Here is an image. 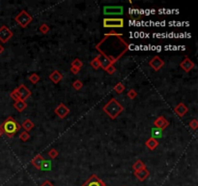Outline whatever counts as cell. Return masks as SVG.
Here are the masks:
<instances>
[{
	"instance_id": "6da1fadb",
	"label": "cell",
	"mask_w": 198,
	"mask_h": 186,
	"mask_svg": "<svg viewBox=\"0 0 198 186\" xmlns=\"http://www.w3.org/2000/svg\"><path fill=\"white\" fill-rule=\"evenodd\" d=\"M129 48L123 35L116 31L106 33L104 39L96 45V49L100 54L107 58L113 65L129 51Z\"/></svg>"
},
{
	"instance_id": "7a4b0ae2",
	"label": "cell",
	"mask_w": 198,
	"mask_h": 186,
	"mask_svg": "<svg viewBox=\"0 0 198 186\" xmlns=\"http://www.w3.org/2000/svg\"><path fill=\"white\" fill-rule=\"evenodd\" d=\"M0 127L3 131V134L9 138H13L19 131L21 126L13 116H8L3 121L2 124H0Z\"/></svg>"
},
{
	"instance_id": "3957f363",
	"label": "cell",
	"mask_w": 198,
	"mask_h": 186,
	"mask_svg": "<svg viewBox=\"0 0 198 186\" xmlns=\"http://www.w3.org/2000/svg\"><path fill=\"white\" fill-rule=\"evenodd\" d=\"M124 107L117 101L116 98H112L102 107V111H104L107 116L111 119H116L117 116L124 111Z\"/></svg>"
},
{
	"instance_id": "277c9868",
	"label": "cell",
	"mask_w": 198,
	"mask_h": 186,
	"mask_svg": "<svg viewBox=\"0 0 198 186\" xmlns=\"http://www.w3.org/2000/svg\"><path fill=\"white\" fill-rule=\"evenodd\" d=\"M14 20H16V23L20 27L25 28V27L28 26L29 23H32L33 17L29 13H27L25 10H23V11H20V13L19 14L18 16H16V18H14Z\"/></svg>"
},
{
	"instance_id": "5b68a950",
	"label": "cell",
	"mask_w": 198,
	"mask_h": 186,
	"mask_svg": "<svg viewBox=\"0 0 198 186\" xmlns=\"http://www.w3.org/2000/svg\"><path fill=\"white\" fill-rule=\"evenodd\" d=\"M102 25L105 28H122L125 25V21L122 18H105L102 20Z\"/></svg>"
},
{
	"instance_id": "8992f818",
	"label": "cell",
	"mask_w": 198,
	"mask_h": 186,
	"mask_svg": "<svg viewBox=\"0 0 198 186\" xmlns=\"http://www.w3.org/2000/svg\"><path fill=\"white\" fill-rule=\"evenodd\" d=\"M104 14L105 16H121L124 14L123 6H105Z\"/></svg>"
},
{
	"instance_id": "52a82bcc",
	"label": "cell",
	"mask_w": 198,
	"mask_h": 186,
	"mask_svg": "<svg viewBox=\"0 0 198 186\" xmlns=\"http://www.w3.org/2000/svg\"><path fill=\"white\" fill-rule=\"evenodd\" d=\"M13 31L10 29L8 26L2 25L0 27V42L5 44V43L9 42V40L13 37Z\"/></svg>"
},
{
	"instance_id": "ba28073f",
	"label": "cell",
	"mask_w": 198,
	"mask_h": 186,
	"mask_svg": "<svg viewBox=\"0 0 198 186\" xmlns=\"http://www.w3.org/2000/svg\"><path fill=\"white\" fill-rule=\"evenodd\" d=\"M81 186H107L97 175H92Z\"/></svg>"
},
{
	"instance_id": "9c48e42d",
	"label": "cell",
	"mask_w": 198,
	"mask_h": 186,
	"mask_svg": "<svg viewBox=\"0 0 198 186\" xmlns=\"http://www.w3.org/2000/svg\"><path fill=\"white\" fill-rule=\"evenodd\" d=\"M149 65H150V67H152V69L154 71H156V72H157V71L160 70L161 68L164 66V61L161 59L159 56L156 55L150 60Z\"/></svg>"
},
{
	"instance_id": "30bf717a",
	"label": "cell",
	"mask_w": 198,
	"mask_h": 186,
	"mask_svg": "<svg viewBox=\"0 0 198 186\" xmlns=\"http://www.w3.org/2000/svg\"><path fill=\"white\" fill-rule=\"evenodd\" d=\"M54 112L59 118L64 119L70 113V109L68 107H66L63 103H61L56 107V109L54 110Z\"/></svg>"
},
{
	"instance_id": "8fae6325",
	"label": "cell",
	"mask_w": 198,
	"mask_h": 186,
	"mask_svg": "<svg viewBox=\"0 0 198 186\" xmlns=\"http://www.w3.org/2000/svg\"><path fill=\"white\" fill-rule=\"evenodd\" d=\"M180 67L184 70L186 73H188L195 67V64L192 59L189 58V57L186 56L185 59L180 63Z\"/></svg>"
},
{
	"instance_id": "7c38bea8",
	"label": "cell",
	"mask_w": 198,
	"mask_h": 186,
	"mask_svg": "<svg viewBox=\"0 0 198 186\" xmlns=\"http://www.w3.org/2000/svg\"><path fill=\"white\" fill-rule=\"evenodd\" d=\"M17 90H18V93L19 95L20 100H24V101H25L28 97H30L32 95L31 90H29L24 84H20L19 87L17 88Z\"/></svg>"
},
{
	"instance_id": "4fadbf2b",
	"label": "cell",
	"mask_w": 198,
	"mask_h": 186,
	"mask_svg": "<svg viewBox=\"0 0 198 186\" xmlns=\"http://www.w3.org/2000/svg\"><path fill=\"white\" fill-rule=\"evenodd\" d=\"M168 125H169V122L164 116H159L154 120V126H155V128H158V129L164 130Z\"/></svg>"
},
{
	"instance_id": "5bb4252c",
	"label": "cell",
	"mask_w": 198,
	"mask_h": 186,
	"mask_svg": "<svg viewBox=\"0 0 198 186\" xmlns=\"http://www.w3.org/2000/svg\"><path fill=\"white\" fill-rule=\"evenodd\" d=\"M174 112L178 114L180 117H183L185 114L188 112V108L184 104V103H179L177 106L175 107Z\"/></svg>"
},
{
	"instance_id": "9a60e30c",
	"label": "cell",
	"mask_w": 198,
	"mask_h": 186,
	"mask_svg": "<svg viewBox=\"0 0 198 186\" xmlns=\"http://www.w3.org/2000/svg\"><path fill=\"white\" fill-rule=\"evenodd\" d=\"M43 162H45V158L41 155V154H38V155H36L34 158L31 160V164L32 165L36 168V169H38L41 171L42 169V166H43Z\"/></svg>"
},
{
	"instance_id": "2e32d148",
	"label": "cell",
	"mask_w": 198,
	"mask_h": 186,
	"mask_svg": "<svg viewBox=\"0 0 198 186\" xmlns=\"http://www.w3.org/2000/svg\"><path fill=\"white\" fill-rule=\"evenodd\" d=\"M150 175V171L146 169H143V170H140L138 171H134V176H136V178L139 180V181H144L146 178H147Z\"/></svg>"
},
{
	"instance_id": "e0dca14e",
	"label": "cell",
	"mask_w": 198,
	"mask_h": 186,
	"mask_svg": "<svg viewBox=\"0 0 198 186\" xmlns=\"http://www.w3.org/2000/svg\"><path fill=\"white\" fill-rule=\"evenodd\" d=\"M49 80L53 83H58L63 80V75L58 70H54L53 72H51L49 75Z\"/></svg>"
},
{
	"instance_id": "ac0fdd59",
	"label": "cell",
	"mask_w": 198,
	"mask_h": 186,
	"mask_svg": "<svg viewBox=\"0 0 198 186\" xmlns=\"http://www.w3.org/2000/svg\"><path fill=\"white\" fill-rule=\"evenodd\" d=\"M14 108L19 112H23L27 108V103L24 101V100H18V101L14 103Z\"/></svg>"
},
{
	"instance_id": "d6986e66",
	"label": "cell",
	"mask_w": 198,
	"mask_h": 186,
	"mask_svg": "<svg viewBox=\"0 0 198 186\" xmlns=\"http://www.w3.org/2000/svg\"><path fill=\"white\" fill-rule=\"evenodd\" d=\"M145 146H147L150 150H155L159 146V142H158L157 139L151 137V138H149L147 141L145 142Z\"/></svg>"
},
{
	"instance_id": "ffe728a7",
	"label": "cell",
	"mask_w": 198,
	"mask_h": 186,
	"mask_svg": "<svg viewBox=\"0 0 198 186\" xmlns=\"http://www.w3.org/2000/svg\"><path fill=\"white\" fill-rule=\"evenodd\" d=\"M21 127L23 128L24 131L29 132V131H31L33 128H34V123H33V121L31 119L27 118V119H25L23 122V124H21Z\"/></svg>"
},
{
	"instance_id": "44dd1931",
	"label": "cell",
	"mask_w": 198,
	"mask_h": 186,
	"mask_svg": "<svg viewBox=\"0 0 198 186\" xmlns=\"http://www.w3.org/2000/svg\"><path fill=\"white\" fill-rule=\"evenodd\" d=\"M143 169H146V165L143 163V161H142V160L138 159V160H136V161L134 163V165H133V170H134V171H138L143 170Z\"/></svg>"
},
{
	"instance_id": "7402d4cb",
	"label": "cell",
	"mask_w": 198,
	"mask_h": 186,
	"mask_svg": "<svg viewBox=\"0 0 198 186\" xmlns=\"http://www.w3.org/2000/svg\"><path fill=\"white\" fill-rule=\"evenodd\" d=\"M90 65L94 68V69H96L98 70L99 68H101V63H100V58H99V55L96 56L95 58H93L90 62Z\"/></svg>"
},
{
	"instance_id": "603a6c76",
	"label": "cell",
	"mask_w": 198,
	"mask_h": 186,
	"mask_svg": "<svg viewBox=\"0 0 198 186\" xmlns=\"http://www.w3.org/2000/svg\"><path fill=\"white\" fill-rule=\"evenodd\" d=\"M41 80V78L38 74H36V73H33L31 74L30 76H29V81H30L33 84H36V83H38Z\"/></svg>"
},
{
	"instance_id": "cb8c5ba5",
	"label": "cell",
	"mask_w": 198,
	"mask_h": 186,
	"mask_svg": "<svg viewBox=\"0 0 198 186\" xmlns=\"http://www.w3.org/2000/svg\"><path fill=\"white\" fill-rule=\"evenodd\" d=\"M125 85H124V83H122V82H118L117 83L115 87H113V89L117 92V93H119V94H121V93H123L124 92V90H125Z\"/></svg>"
},
{
	"instance_id": "d4e9b609",
	"label": "cell",
	"mask_w": 198,
	"mask_h": 186,
	"mask_svg": "<svg viewBox=\"0 0 198 186\" xmlns=\"http://www.w3.org/2000/svg\"><path fill=\"white\" fill-rule=\"evenodd\" d=\"M152 135H153V137L152 138H160L161 136H163V130H160V129H158V128H154V129H152Z\"/></svg>"
},
{
	"instance_id": "484cf974",
	"label": "cell",
	"mask_w": 198,
	"mask_h": 186,
	"mask_svg": "<svg viewBox=\"0 0 198 186\" xmlns=\"http://www.w3.org/2000/svg\"><path fill=\"white\" fill-rule=\"evenodd\" d=\"M72 87H74L76 90H80L83 87V82L80 80H76L74 82H72Z\"/></svg>"
},
{
	"instance_id": "4316f807",
	"label": "cell",
	"mask_w": 198,
	"mask_h": 186,
	"mask_svg": "<svg viewBox=\"0 0 198 186\" xmlns=\"http://www.w3.org/2000/svg\"><path fill=\"white\" fill-rule=\"evenodd\" d=\"M39 31L42 34H47L49 31V26L47 23H42L39 27Z\"/></svg>"
},
{
	"instance_id": "83f0119b",
	"label": "cell",
	"mask_w": 198,
	"mask_h": 186,
	"mask_svg": "<svg viewBox=\"0 0 198 186\" xmlns=\"http://www.w3.org/2000/svg\"><path fill=\"white\" fill-rule=\"evenodd\" d=\"M83 66V63L82 61L78 59V58H76L74 61L72 62V67H76V68H78V69H81Z\"/></svg>"
},
{
	"instance_id": "f1b7e54d",
	"label": "cell",
	"mask_w": 198,
	"mask_h": 186,
	"mask_svg": "<svg viewBox=\"0 0 198 186\" xmlns=\"http://www.w3.org/2000/svg\"><path fill=\"white\" fill-rule=\"evenodd\" d=\"M47 155H48V157L49 158H51V159H55L56 157L59 155V153H58V151H57V149L56 148H51L49 151H48V153H47Z\"/></svg>"
},
{
	"instance_id": "f546056e",
	"label": "cell",
	"mask_w": 198,
	"mask_h": 186,
	"mask_svg": "<svg viewBox=\"0 0 198 186\" xmlns=\"http://www.w3.org/2000/svg\"><path fill=\"white\" fill-rule=\"evenodd\" d=\"M19 139L23 141V142H27L29 139H30V135H29L28 132L26 131H23L20 133V136H19Z\"/></svg>"
},
{
	"instance_id": "4dcf8cb0",
	"label": "cell",
	"mask_w": 198,
	"mask_h": 186,
	"mask_svg": "<svg viewBox=\"0 0 198 186\" xmlns=\"http://www.w3.org/2000/svg\"><path fill=\"white\" fill-rule=\"evenodd\" d=\"M10 97L14 100V101H18V100H20L17 88H16V89H14V90L10 93Z\"/></svg>"
},
{
	"instance_id": "1f68e13d",
	"label": "cell",
	"mask_w": 198,
	"mask_h": 186,
	"mask_svg": "<svg viewBox=\"0 0 198 186\" xmlns=\"http://www.w3.org/2000/svg\"><path fill=\"white\" fill-rule=\"evenodd\" d=\"M188 126H189L190 129H192V130L195 131V130L197 129V128H198V121H197V119H196V118H193V119L189 122Z\"/></svg>"
},
{
	"instance_id": "d6a6232c",
	"label": "cell",
	"mask_w": 198,
	"mask_h": 186,
	"mask_svg": "<svg viewBox=\"0 0 198 186\" xmlns=\"http://www.w3.org/2000/svg\"><path fill=\"white\" fill-rule=\"evenodd\" d=\"M50 168H51V162H50V161H47V160H45V162H43V166H42L41 171H48Z\"/></svg>"
},
{
	"instance_id": "836d02e7",
	"label": "cell",
	"mask_w": 198,
	"mask_h": 186,
	"mask_svg": "<svg viewBox=\"0 0 198 186\" xmlns=\"http://www.w3.org/2000/svg\"><path fill=\"white\" fill-rule=\"evenodd\" d=\"M105 71L106 73H108L109 75H112V74H114V73H115L116 68H115V66H114V65H112V64H111V65H109V66L105 70Z\"/></svg>"
},
{
	"instance_id": "e575fe53",
	"label": "cell",
	"mask_w": 198,
	"mask_h": 186,
	"mask_svg": "<svg viewBox=\"0 0 198 186\" xmlns=\"http://www.w3.org/2000/svg\"><path fill=\"white\" fill-rule=\"evenodd\" d=\"M127 95H128V97H129L130 99H134V98L137 96V92H136L134 89H130Z\"/></svg>"
},
{
	"instance_id": "d590c367",
	"label": "cell",
	"mask_w": 198,
	"mask_h": 186,
	"mask_svg": "<svg viewBox=\"0 0 198 186\" xmlns=\"http://www.w3.org/2000/svg\"><path fill=\"white\" fill-rule=\"evenodd\" d=\"M71 72H72V74H75V75H77V74L80 72V69L76 68V67H72V66H71Z\"/></svg>"
},
{
	"instance_id": "8d00e7d4",
	"label": "cell",
	"mask_w": 198,
	"mask_h": 186,
	"mask_svg": "<svg viewBox=\"0 0 198 186\" xmlns=\"http://www.w3.org/2000/svg\"><path fill=\"white\" fill-rule=\"evenodd\" d=\"M40 186H54L53 185V183H51L49 180H46L45 182H43L42 185H40Z\"/></svg>"
},
{
	"instance_id": "74e56055",
	"label": "cell",
	"mask_w": 198,
	"mask_h": 186,
	"mask_svg": "<svg viewBox=\"0 0 198 186\" xmlns=\"http://www.w3.org/2000/svg\"><path fill=\"white\" fill-rule=\"evenodd\" d=\"M3 52H4V47L1 44H0V54H1Z\"/></svg>"
},
{
	"instance_id": "f35d334b",
	"label": "cell",
	"mask_w": 198,
	"mask_h": 186,
	"mask_svg": "<svg viewBox=\"0 0 198 186\" xmlns=\"http://www.w3.org/2000/svg\"><path fill=\"white\" fill-rule=\"evenodd\" d=\"M2 135H3V131H2V129H1V127H0V138H1Z\"/></svg>"
}]
</instances>
